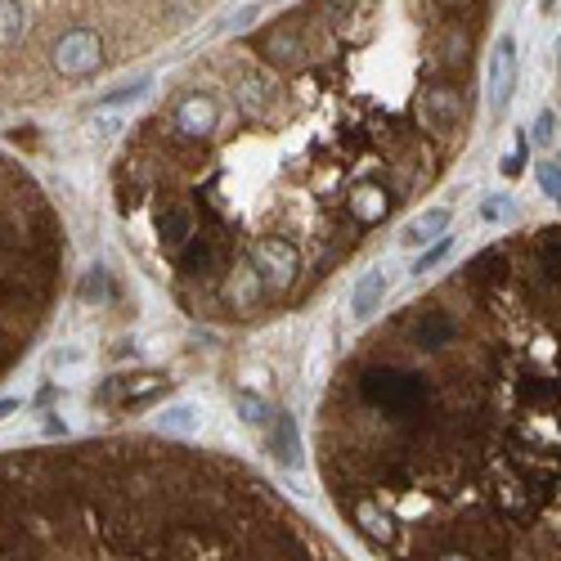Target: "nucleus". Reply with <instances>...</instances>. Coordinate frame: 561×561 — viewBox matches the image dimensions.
<instances>
[{
    "mask_svg": "<svg viewBox=\"0 0 561 561\" xmlns=\"http://www.w3.org/2000/svg\"><path fill=\"white\" fill-rule=\"evenodd\" d=\"M234 404H238V413L247 417V423H252V427H261V423H265V417H269V409H265V400H256L252 391H243V395H234Z\"/></svg>",
    "mask_w": 561,
    "mask_h": 561,
    "instance_id": "9",
    "label": "nucleus"
},
{
    "mask_svg": "<svg viewBox=\"0 0 561 561\" xmlns=\"http://www.w3.org/2000/svg\"><path fill=\"white\" fill-rule=\"evenodd\" d=\"M449 225H454V206H427V212H417V216H413V221L400 230V243H409V247H423V243L440 238Z\"/></svg>",
    "mask_w": 561,
    "mask_h": 561,
    "instance_id": "7",
    "label": "nucleus"
},
{
    "mask_svg": "<svg viewBox=\"0 0 561 561\" xmlns=\"http://www.w3.org/2000/svg\"><path fill=\"white\" fill-rule=\"evenodd\" d=\"M221 0H0V117L36 113L130 73Z\"/></svg>",
    "mask_w": 561,
    "mask_h": 561,
    "instance_id": "4",
    "label": "nucleus"
},
{
    "mask_svg": "<svg viewBox=\"0 0 561 561\" xmlns=\"http://www.w3.org/2000/svg\"><path fill=\"white\" fill-rule=\"evenodd\" d=\"M539 180H543V189H548V193H552V198L561 202V162H557V158L539 167Z\"/></svg>",
    "mask_w": 561,
    "mask_h": 561,
    "instance_id": "10",
    "label": "nucleus"
},
{
    "mask_svg": "<svg viewBox=\"0 0 561 561\" xmlns=\"http://www.w3.org/2000/svg\"><path fill=\"white\" fill-rule=\"evenodd\" d=\"M386 288H391V274H386V269H369V274H360L355 292H350V310H355V319H369L373 310H382Z\"/></svg>",
    "mask_w": 561,
    "mask_h": 561,
    "instance_id": "8",
    "label": "nucleus"
},
{
    "mask_svg": "<svg viewBox=\"0 0 561 561\" xmlns=\"http://www.w3.org/2000/svg\"><path fill=\"white\" fill-rule=\"evenodd\" d=\"M548 139H552V113L539 117V144H548Z\"/></svg>",
    "mask_w": 561,
    "mask_h": 561,
    "instance_id": "11",
    "label": "nucleus"
},
{
    "mask_svg": "<svg viewBox=\"0 0 561 561\" xmlns=\"http://www.w3.org/2000/svg\"><path fill=\"white\" fill-rule=\"evenodd\" d=\"M0 561H350L252 463L171 436L0 449Z\"/></svg>",
    "mask_w": 561,
    "mask_h": 561,
    "instance_id": "3",
    "label": "nucleus"
},
{
    "mask_svg": "<svg viewBox=\"0 0 561 561\" xmlns=\"http://www.w3.org/2000/svg\"><path fill=\"white\" fill-rule=\"evenodd\" d=\"M315 471L373 561H561V221L471 252L346 350Z\"/></svg>",
    "mask_w": 561,
    "mask_h": 561,
    "instance_id": "2",
    "label": "nucleus"
},
{
    "mask_svg": "<svg viewBox=\"0 0 561 561\" xmlns=\"http://www.w3.org/2000/svg\"><path fill=\"white\" fill-rule=\"evenodd\" d=\"M485 73H489V113L503 117L512 104V90H517V41L512 36L495 41V50L485 58Z\"/></svg>",
    "mask_w": 561,
    "mask_h": 561,
    "instance_id": "6",
    "label": "nucleus"
},
{
    "mask_svg": "<svg viewBox=\"0 0 561 561\" xmlns=\"http://www.w3.org/2000/svg\"><path fill=\"white\" fill-rule=\"evenodd\" d=\"M67 288V225L54 193L0 153V382L45 337Z\"/></svg>",
    "mask_w": 561,
    "mask_h": 561,
    "instance_id": "5",
    "label": "nucleus"
},
{
    "mask_svg": "<svg viewBox=\"0 0 561 561\" xmlns=\"http://www.w3.org/2000/svg\"><path fill=\"white\" fill-rule=\"evenodd\" d=\"M499 0H284L189 58L113 158V216L180 315L319 297L463 158Z\"/></svg>",
    "mask_w": 561,
    "mask_h": 561,
    "instance_id": "1",
    "label": "nucleus"
}]
</instances>
